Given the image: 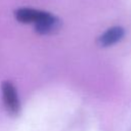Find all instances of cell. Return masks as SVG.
Instances as JSON below:
<instances>
[{"instance_id":"1","label":"cell","mask_w":131,"mask_h":131,"mask_svg":"<svg viewBox=\"0 0 131 131\" xmlns=\"http://www.w3.org/2000/svg\"><path fill=\"white\" fill-rule=\"evenodd\" d=\"M60 28H61V20L57 16L51 13H48L47 16H45L43 19L35 24V31L40 35L54 34Z\"/></svg>"},{"instance_id":"2","label":"cell","mask_w":131,"mask_h":131,"mask_svg":"<svg viewBox=\"0 0 131 131\" xmlns=\"http://www.w3.org/2000/svg\"><path fill=\"white\" fill-rule=\"evenodd\" d=\"M49 12L38 10L32 7H20L14 11V17L20 23H35L37 24L45 16L48 15Z\"/></svg>"},{"instance_id":"3","label":"cell","mask_w":131,"mask_h":131,"mask_svg":"<svg viewBox=\"0 0 131 131\" xmlns=\"http://www.w3.org/2000/svg\"><path fill=\"white\" fill-rule=\"evenodd\" d=\"M125 35V30L121 26H114L104 31L97 39V43L101 47H107L119 42Z\"/></svg>"},{"instance_id":"4","label":"cell","mask_w":131,"mask_h":131,"mask_svg":"<svg viewBox=\"0 0 131 131\" xmlns=\"http://www.w3.org/2000/svg\"><path fill=\"white\" fill-rule=\"evenodd\" d=\"M2 93H3V98L5 100L6 105L12 111L15 112L18 108V99H17V94L16 90L13 86L8 81H5L2 83Z\"/></svg>"}]
</instances>
